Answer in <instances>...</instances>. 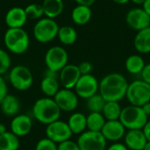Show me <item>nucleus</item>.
<instances>
[{
	"label": "nucleus",
	"instance_id": "obj_1",
	"mask_svg": "<svg viewBox=\"0 0 150 150\" xmlns=\"http://www.w3.org/2000/svg\"><path fill=\"white\" fill-rule=\"evenodd\" d=\"M128 82L120 73L113 72L105 76L99 82V94L106 102H120L126 98Z\"/></svg>",
	"mask_w": 150,
	"mask_h": 150
},
{
	"label": "nucleus",
	"instance_id": "obj_2",
	"mask_svg": "<svg viewBox=\"0 0 150 150\" xmlns=\"http://www.w3.org/2000/svg\"><path fill=\"white\" fill-rule=\"evenodd\" d=\"M32 112L39 123L47 126L60 119L62 111L53 98L44 97L34 102Z\"/></svg>",
	"mask_w": 150,
	"mask_h": 150
},
{
	"label": "nucleus",
	"instance_id": "obj_3",
	"mask_svg": "<svg viewBox=\"0 0 150 150\" xmlns=\"http://www.w3.org/2000/svg\"><path fill=\"white\" fill-rule=\"evenodd\" d=\"M4 43L11 53L22 54L29 48L30 38L23 28H8L4 35Z\"/></svg>",
	"mask_w": 150,
	"mask_h": 150
},
{
	"label": "nucleus",
	"instance_id": "obj_4",
	"mask_svg": "<svg viewBox=\"0 0 150 150\" xmlns=\"http://www.w3.org/2000/svg\"><path fill=\"white\" fill-rule=\"evenodd\" d=\"M120 121L126 129H142L149 121V116L146 115L142 107L130 105L122 108Z\"/></svg>",
	"mask_w": 150,
	"mask_h": 150
},
{
	"label": "nucleus",
	"instance_id": "obj_5",
	"mask_svg": "<svg viewBox=\"0 0 150 150\" xmlns=\"http://www.w3.org/2000/svg\"><path fill=\"white\" fill-rule=\"evenodd\" d=\"M59 25L57 22L49 18H41L33 26V36L40 43H48L57 37Z\"/></svg>",
	"mask_w": 150,
	"mask_h": 150
},
{
	"label": "nucleus",
	"instance_id": "obj_6",
	"mask_svg": "<svg viewBox=\"0 0 150 150\" xmlns=\"http://www.w3.org/2000/svg\"><path fill=\"white\" fill-rule=\"evenodd\" d=\"M126 98L130 105L142 107L150 101V84L143 80L132 82L128 85Z\"/></svg>",
	"mask_w": 150,
	"mask_h": 150
},
{
	"label": "nucleus",
	"instance_id": "obj_7",
	"mask_svg": "<svg viewBox=\"0 0 150 150\" xmlns=\"http://www.w3.org/2000/svg\"><path fill=\"white\" fill-rule=\"evenodd\" d=\"M9 82L15 90L25 91L32 87L33 76L27 67L24 65H16L9 71Z\"/></svg>",
	"mask_w": 150,
	"mask_h": 150
},
{
	"label": "nucleus",
	"instance_id": "obj_8",
	"mask_svg": "<svg viewBox=\"0 0 150 150\" xmlns=\"http://www.w3.org/2000/svg\"><path fill=\"white\" fill-rule=\"evenodd\" d=\"M44 61L47 69L59 73L67 64H69V54L62 47L54 46L46 52Z\"/></svg>",
	"mask_w": 150,
	"mask_h": 150
},
{
	"label": "nucleus",
	"instance_id": "obj_9",
	"mask_svg": "<svg viewBox=\"0 0 150 150\" xmlns=\"http://www.w3.org/2000/svg\"><path fill=\"white\" fill-rule=\"evenodd\" d=\"M106 140L101 132L85 131L77 139L80 150H105Z\"/></svg>",
	"mask_w": 150,
	"mask_h": 150
},
{
	"label": "nucleus",
	"instance_id": "obj_10",
	"mask_svg": "<svg viewBox=\"0 0 150 150\" xmlns=\"http://www.w3.org/2000/svg\"><path fill=\"white\" fill-rule=\"evenodd\" d=\"M74 90L78 98L88 99L91 96L98 93L99 90V82L97 77L91 74L82 75Z\"/></svg>",
	"mask_w": 150,
	"mask_h": 150
},
{
	"label": "nucleus",
	"instance_id": "obj_11",
	"mask_svg": "<svg viewBox=\"0 0 150 150\" xmlns=\"http://www.w3.org/2000/svg\"><path fill=\"white\" fill-rule=\"evenodd\" d=\"M45 133L46 137L50 139L56 144L70 140L71 136L73 135L68 123L60 120L47 125Z\"/></svg>",
	"mask_w": 150,
	"mask_h": 150
},
{
	"label": "nucleus",
	"instance_id": "obj_12",
	"mask_svg": "<svg viewBox=\"0 0 150 150\" xmlns=\"http://www.w3.org/2000/svg\"><path fill=\"white\" fill-rule=\"evenodd\" d=\"M61 111L70 112L75 111L78 106V96L70 89H60L53 98Z\"/></svg>",
	"mask_w": 150,
	"mask_h": 150
},
{
	"label": "nucleus",
	"instance_id": "obj_13",
	"mask_svg": "<svg viewBox=\"0 0 150 150\" xmlns=\"http://www.w3.org/2000/svg\"><path fill=\"white\" fill-rule=\"evenodd\" d=\"M126 22L133 30L139 32L150 26V16L142 8H134L127 13Z\"/></svg>",
	"mask_w": 150,
	"mask_h": 150
},
{
	"label": "nucleus",
	"instance_id": "obj_14",
	"mask_svg": "<svg viewBox=\"0 0 150 150\" xmlns=\"http://www.w3.org/2000/svg\"><path fill=\"white\" fill-rule=\"evenodd\" d=\"M78 66L75 64H67L59 72L60 84L65 89H74L81 76Z\"/></svg>",
	"mask_w": 150,
	"mask_h": 150
},
{
	"label": "nucleus",
	"instance_id": "obj_15",
	"mask_svg": "<svg viewBox=\"0 0 150 150\" xmlns=\"http://www.w3.org/2000/svg\"><path fill=\"white\" fill-rule=\"evenodd\" d=\"M33 127V120L29 115L18 114L14 116L10 124L11 132L19 137L27 135Z\"/></svg>",
	"mask_w": 150,
	"mask_h": 150
},
{
	"label": "nucleus",
	"instance_id": "obj_16",
	"mask_svg": "<svg viewBox=\"0 0 150 150\" xmlns=\"http://www.w3.org/2000/svg\"><path fill=\"white\" fill-rule=\"evenodd\" d=\"M101 133L106 141L118 142L125 137L126 127L120 120H106Z\"/></svg>",
	"mask_w": 150,
	"mask_h": 150
},
{
	"label": "nucleus",
	"instance_id": "obj_17",
	"mask_svg": "<svg viewBox=\"0 0 150 150\" xmlns=\"http://www.w3.org/2000/svg\"><path fill=\"white\" fill-rule=\"evenodd\" d=\"M57 74L47 69L40 82V90L47 98H54L60 91V82L57 79Z\"/></svg>",
	"mask_w": 150,
	"mask_h": 150
},
{
	"label": "nucleus",
	"instance_id": "obj_18",
	"mask_svg": "<svg viewBox=\"0 0 150 150\" xmlns=\"http://www.w3.org/2000/svg\"><path fill=\"white\" fill-rule=\"evenodd\" d=\"M28 18L25 9L18 6L11 8L6 12L4 18V21L8 28H23Z\"/></svg>",
	"mask_w": 150,
	"mask_h": 150
},
{
	"label": "nucleus",
	"instance_id": "obj_19",
	"mask_svg": "<svg viewBox=\"0 0 150 150\" xmlns=\"http://www.w3.org/2000/svg\"><path fill=\"white\" fill-rule=\"evenodd\" d=\"M124 141L125 145L129 150H143L148 142L142 129L128 130L125 134Z\"/></svg>",
	"mask_w": 150,
	"mask_h": 150
},
{
	"label": "nucleus",
	"instance_id": "obj_20",
	"mask_svg": "<svg viewBox=\"0 0 150 150\" xmlns=\"http://www.w3.org/2000/svg\"><path fill=\"white\" fill-rule=\"evenodd\" d=\"M2 112L9 117H14L19 114L20 111V101L19 99L11 94H7L0 103Z\"/></svg>",
	"mask_w": 150,
	"mask_h": 150
},
{
	"label": "nucleus",
	"instance_id": "obj_21",
	"mask_svg": "<svg viewBox=\"0 0 150 150\" xmlns=\"http://www.w3.org/2000/svg\"><path fill=\"white\" fill-rule=\"evenodd\" d=\"M134 46L140 54L150 53V26L137 32L134 40Z\"/></svg>",
	"mask_w": 150,
	"mask_h": 150
},
{
	"label": "nucleus",
	"instance_id": "obj_22",
	"mask_svg": "<svg viewBox=\"0 0 150 150\" xmlns=\"http://www.w3.org/2000/svg\"><path fill=\"white\" fill-rule=\"evenodd\" d=\"M67 123L73 134L80 135L87 129V116L82 112H74L69 116Z\"/></svg>",
	"mask_w": 150,
	"mask_h": 150
},
{
	"label": "nucleus",
	"instance_id": "obj_23",
	"mask_svg": "<svg viewBox=\"0 0 150 150\" xmlns=\"http://www.w3.org/2000/svg\"><path fill=\"white\" fill-rule=\"evenodd\" d=\"M42 9L44 16L49 18H56L64 10L63 0H43Z\"/></svg>",
	"mask_w": 150,
	"mask_h": 150
},
{
	"label": "nucleus",
	"instance_id": "obj_24",
	"mask_svg": "<svg viewBox=\"0 0 150 150\" xmlns=\"http://www.w3.org/2000/svg\"><path fill=\"white\" fill-rule=\"evenodd\" d=\"M92 16V11L90 6L77 4L71 12V18L76 25H83L90 22Z\"/></svg>",
	"mask_w": 150,
	"mask_h": 150
},
{
	"label": "nucleus",
	"instance_id": "obj_25",
	"mask_svg": "<svg viewBox=\"0 0 150 150\" xmlns=\"http://www.w3.org/2000/svg\"><path fill=\"white\" fill-rule=\"evenodd\" d=\"M145 65L146 63L144 59L138 54H132L128 56L125 62V67L127 71L132 75L141 74Z\"/></svg>",
	"mask_w": 150,
	"mask_h": 150
},
{
	"label": "nucleus",
	"instance_id": "obj_26",
	"mask_svg": "<svg viewBox=\"0 0 150 150\" xmlns=\"http://www.w3.org/2000/svg\"><path fill=\"white\" fill-rule=\"evenodd\" d=\"M57 38L62 44L70 46L76 41L77 32L74 27L70 25H63L59 27Z\"/></svg>",
	"mask_w": 150,
	"mask_h": 150
},
{
	"label": "nucleus",
	"instance_id": "obj_27",
	"mask_svg": "<svg viewBox=\"0 0 150 150\" xmlns=\"http://www.w3.org/2000/svg\"><path fill=\"white\" fill-rule=\"evenodd\" d=\"M19 138L11 131L0 135V150H18Z\"/></svg>",
	"mask_w": 150,
	"mask_h": 150
},
{
	"label": "nucleus",
	"instance_id": "obj_28",
	"mask_svg": "<svg viewBox=\"0 0 150 150\" xmlns=\"http://www.w3.org/2000/svg\"><path fill=\"white\" fill-rule=\"evenodd\" d=\"M122 108L119 102L108 101L105 103L102 114L106 120H120Z\"/></svg>",
	"mask_w": 150,
	"mask_h": 150
},
{
	"label": "nucleus",
	"instance_id": "obj_29",
	"mask_svg": "<svg viewBox=\"0 0 150 150\" xmlns=\"http://www.w3.org/2000/svg\"><path fill=\"white\" fill-rule=\"evenodd\" d=\"M106 122L102 112H90L87 116V129L93 132H101Z\"/></svg>",
	"mask_w": 150,
	"mask_h": 150
},
{
	"label": "nucleus",
	"instance_id": "obj_30",
	"mask_svg": "<svg viewBox=\"0 0 150 150\" xmlns=\"http://www.w3.org/2000/svg\"><path fill=\"white\" fill-rule=\"evenodd\" d=\"M87 100V108L90 112H102L106 103L105 98L98 93L91 96Z\"/></svg>",
	"mask_w": 150,
	"mask_h": 150
},
{
	"label": "nucleus",
	"instance_id": "obj_31",
	"mask_svg": "<svg viewBox=\"0 0 150 150\" xmlns=\"http://www.w3.org/2000/svg\"><path fill=\"white\" fill-rule=\"evenodd\" d=\"M26 17L28 19L31 20H39L44 16L43 9L41 4H30L26 7L24 8Z\"/></svg>",
	"mask_w": 150,
	"mask_h": 150
},
{
	"label": "nucleus",
	"instance_id": "obj_32",
	"mask_svg": "<svg viewBox=\"0 0 150 150\" xmlns=\"http://www.w3.org/2000/svg\"><path fill=\"white\" fill-rule=\"evenodd\" d=\"M11 60L9 55V54L0 48V76L4 75L11 69Z\"/></svg>",
	"mask_w": 150,
	"mask_h": 150
},
{
	"label": "nucleus",
	"instance_id": "obj_33",
	"mask_svg": "<svg viewBox=\"0 0 150 150\" xmlns=\"http://www.w3.org/2000/svg\"><path fill=\"white\" fill-rule=\"evenodd\" d=\"M35 150H58V144L46 137L37 142Z\"/></svg>",
	"mask_w": 150,
	"mask_h": 150
},
{
	"label": "nucleus",
	"instance_id": "obj_34",
	"mask_svg": "<svg viewBox=\"0 0 150 150\" xmlns=\"http://www.w3.org/2000/svg\"><path fill=\"white\" fill-rule=\"evenodd\" d=\"M58 150H80V149L77 142L68 140L58 144Z\"/></svg>",
	"mask_w": 150,
	"mask_h": 150
},
{
	"label": "nucleus",
	"instance_id": "obj_35",
	"mask_svg": "<svg viewBox=\"0 0 150 150\" xmlns=\"http://www.w3.org/2000/svg\"><path fill=\"white\" fill-rule=\"evenodd\" d=\"M78 69L79 71L81 73V75H88L91 74L92 69H93V65L91 64V62H82L81 63H79L78 65Z\"/></svg>",
	"mask_w": 150,
	"mask_h": 150
},
{
	"label": "nucleus",
	"instance_id": "obj_36",
	"mask_svg": "<svg viewBox=\"0 0 150 150\" xmlns=\"http://www.w3.org/2000/svg\"><path fill=\"white\" fill-rule=\"evenodd\" d=\"M7 94H8V87L6 82L4 81L3 76H0V103Z\"/></svg>",
	"mask_w": 150,
	"mask_h": 150
},
{
	"label": "nucleus",
	"instance_id": "obj_37",
	"mask_svg": "<svg viewBox=\"0 0 150 150\" xmlns=\"http://www.w3.org/2000/svg\"><path fill=\"white\" fill-rule=\"evenodd\" d=\"M141 75H142V80L150 84V63L145 65Z\"/></svg>",
	"mask_w": 150,
	"mask_h": 150
},
{
	"label": "nucleus",
	"instance_id": "obj_38",
	"mask_svg": "<svg viewBox=\"0 0 150 150\" xmlns=\"http://www.w3.org/2000/svg\"><path fill=\"white\" fill-rule=\"evenodd\" d=\"M107 150H129L127 147L120 142H114L108 147Z\"/></svg>",
	"mask_w": 150,
	"mask_h": 150
},
{
	"label": "nucleus",
	"instance_id": "obj_39",
	"mask_svg": "<svg viewBox=\"0 0 150 150\" xmlns=\"http://www.w3.org/2000/svg\"><path fill=\"white\" fill-rule=\"evenodd\" d=\"M77 4L80 5H85V6H91L92 4H94V3L96 2V0H74Z\"/></svg>",
	"mask_w": 150,
	"mask_h": 150
},
{
	"label": "nucleus",
	"instance_id": "obj_40",
	"mask_svg": "<svg viewBox=\"0 0 150 150\" xmlns=\"http://www.w3.org/2000/svg\"><path fill=\"white\" fill-rule=\"evenodd\" d=\"M142 131L148 140V142H150V120L147 122V124L144 126V127L142 128Z\"/></svg>",
	"mask_w": 150,
	"mask_h": 150
},
{
	"label": "nucleus",
	"instance_id": "obj_41",
	"mask_svg": "<svg viewBox=\"0 0 150 150\" xmlns=\"http://www.w3.org/2000/svg\"><path fill=\"white\" fill-rule=\"evenodd\" d=\"M145 12L150 16V0H145V2L142 4V7Z\"/></svg>",
	"mask_w": 150,
	"mask_h": 150
},
{
	"label": "nucleus",
	"instance_id": "obj_42",
	"mask_svg": "<svg viewBox=\"0 0 150 150\" xmlns=\"http://www.w3.org/2000/svg\"><path fill=\"white\" fill-rule=\"evenodd\" d=\"M142 108L143 112L146 113V115L149 116L150 115V101L149 102H148V103H146V104H144V105L142 106Z\"/></svg>",
	"mask_w": 150,
	"mask_h": 150
},
{
	"label": "nucleus",
	"instance_id": "obj_43",
	"mask_svg": "<svg viewBox=\"0 0 150 150\" xmlns=\"http://www.w3.org/2000/svg\"><path fill=\"white\" fill-rule=\"evenodd\" d=\"M7 132V129H6V127L3 124V123H0V135L1 134H4V133Z\"/></svg>",
	"mask_w": 150,
	"mask_h": 150
},
{
	"label": "nucleus",
	"instance_id": "obj_44",
	"mask_svg": "<svg viewBox=\"0 0 150 150\" xmlns=\"http://www.w3.org/2000/svg\"><path fill=\"white\" fill-rule=\"evenodd\" d=\"M114 3H116V4H127L129 1H131V0H112Z\"/></svg>",
	"mask_w": 150,
	"mask_h": 150
},
{
	"label": "nucleus",
	"instance_id": "obj_45",
	"mask_svg": "<svg viewBox=\"0 0 150 150\" xmlns=\"http://www.w3.org/2000/svg\"><path fill=\"white\" fill-rule=\"evenodd\" d=\"M134 4H138V5H142V4L145 2V0H131Z\"/></svg>",
	"mask_w": 150,
	"mask_h": 150
},
{
	"label": "nucleus",
	"instance_id": "obj_46",
	"mask_svg": "<svg viewBox=\"0 0 150 150\" xmlns=\"http://www.w3.org/2000/svg\"><path fill=\"white\" fill-rule=\"evenodd\" d=\"M143 150H150V142H147V144L145 145Z\"/></svg>",
	"mask_w": 150,
	"mask_h": 150
}]
</instances>
